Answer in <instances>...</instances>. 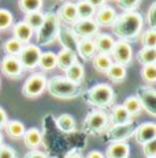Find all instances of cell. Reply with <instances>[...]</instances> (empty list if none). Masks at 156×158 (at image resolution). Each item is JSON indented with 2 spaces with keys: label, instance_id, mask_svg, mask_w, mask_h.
Listing matches in <instances>:
<instances>
[{
  "label": "cell",
  "instance_id": "obj_38",
  "mask_svg": "<svg viewBox=\"0 0 156 158\" xmlns=\"http://www.w3.org/2000/svg\"><path fill=\"white\" fill-rule=\"evenodd\" d=\"M142 0H117L119 8L122 11L127 12V11H136L138 7H140Z\"/></svg>",
  "mask_w": 156,
  "mask_h": 158
},
{
  "label": "cell",
  "instance_id": "obj_45",
  "mask_svg": "<svg viewBox=\"0 0 156 158\" xmlns=\"http://www.w3.org/2000/svg\"><path fill=\"white\" fill-rule=\"evenodd\" d=\"M85 2H88L95 10H99L103 6H105V0H85Z\"/></svg>",
  "mask_w": 156,
  "mask_h": 158
},
{
  "label": "cell",
  "instance_id": "obj_7",
  "mask_svg": "<svg viewBox=\"0 0 156 158\" xmlns=\"http://www.w3.org/2000/svg\"><path fill=\"white\" fill-rule=\"evenodd\" d=\"M41 56V49L36 44H26L18 55V60L24 71H32L38 67V60Z\"/></svg>",
  "mask_w": 156,
  "mask_h": 158
},
{
  "label": "cell",
  "instance_id": "obj_16",
  "mask_svg": "<svg viewBox=\"0 0 156 158\" xmlns=\"http://www.w3.org/2000/svg\"><path fill=\"white\" fill-rule=\"evenodd\" d=\"M93 41H95V47H96V52L97 53L109 56L112 48H114V44H115V40L111 35L105 34V33H97L96 37L93 38Z\"/></svg>",
  "mask_w": 156,
  "mask_h": 158
},
{
  "label": "cell",
  "instance_id": "obj_47",
  "mask_svg": "<svg viewBox=\"0 0 156 158\" xmlns=\"http://www.w3.org/2000/svg\"><path fill=\"white\" fill-rule=\"evenodd\" d=\"M3 144V134H2V131H0V146Z\"/></svg>",
  "mask_w": 156,
  "mask_h": 158
},
{
  "label": "cell",
  "instance_id": "obj_20",
  "mask_svg": "<svg viewBox=\"0 0 156 158\" xmlns=\"http://www.w3.org/2000/svg\"><path fill=\"white\" fill-rule=\"evenodd\" d=\"M12 34H14L15 40H18L19 42H22L24 45H26L30 42L34 31H33L24 21H19L18 23H15L14 27H12Z\"/></svg>",
  "mask_w": 156,
  "mask_h": 158
},
{
  "label": "cell",
  "instance_id": "obj_43",
  "mask_svg": "<svg viewBox=\"0 0 156 158\" xmlns=\"http://www.w3.org/2000/svg\"><path fill=\"white\" fill-rule=\"evenodd\" d=\"M65 158H84V156H82V153L78 149H71L65 156Z\"/></svg>",
  "mask_w": 156,
  "mask_h": 158
},
{
  "label": "cell",
  "instance_id": "obj_33",
  "mask_svg": "<svg viewBox=\"0 0 156 158\" xmlns=\"http://www.w3.org/2000/svg\"><path fill=\"white\" fill-rule=\"evenodd\" d=\"M44 12L37 11V12H30V14H25V23L32 29L33 31H37L44 21Z\"/></svg>",
  "mask_w": 156,
  "mask_h": 158
},
{
  "label": "cell",
  "instance_id": "obj_35",
  "mask_svg": "<svg viewBox=\"0 0 156 158\" xmlns=\"http://www.w3.org/2000/svg\"><path fill=\"white\" fill-rule=\"evenodd\" d=\"M142 48H155L156 47V29H148L141 33Z\"/></svg>",
  "mask_w": 156,
  "mask_h": 158
},
{
  "label": "cell",
  "instance_id": "obj_36",
  "mask_svg": "<svg viewBox=\"0 0 156 158\" xmlns=\"http://www.w3.org/2000/svg\"><path fill=\"white\" fill-rule=\"evenodd\" d=\"M141 78L147 83H155L156 82V65L155 64H147L142 65L141 68Z\"/></svg>",
  "mask_w": 156,
  "mask_h": 158
},
{
  "label": "cell",
  "instance_id": "obj_19",
  "mask_svg": "<svg viewBox=\"0 0 156 158\" xmlns=\"http://www.w3.org/2000/svg\"><path fill=\"white\" fill-rule=\"evenodd\" d=\"M77 60V53L71 49L62 48L56 55V67H59L60 70L65 71L66 68H69L71 64H74Z\"/></svg>",
  "mask_w": 156,
  "mask_h": 158
},
{
  "label": "cell",
  "instance_id": "obj_22",
  "mask_svg": "<svg viewBox=\"0 0 156 158\" xmlns=\"http://www.w3.org/2000/svg\"><path fill=\"white\" fill-rule=\"evenodd\" d=\"M22 138H24L25 144L30 150H37L38 146L42 142V135H41V132H40V130H37V128H34V127L26 130Z\"/></svg>",
  "mask_w": 156,
  "mask_h": 158
},
{
  "label": "cell",
  "instance_id": "obj_39",
  "mask_svg": "<svg viewBox=\"0 0 156 158\" xmlns=\"http://www.w3.org/2000/svg\"><path fill=\"white\" fill-rule=\"evenodd\" d=\"M142 153L147 158H156V139L142 144Z\"/></svg>",
  "mask_w": 156,
  "mask_h": 158
},
{
  "label": "cell",
  "instance_id": "obj_8",
  "mask_svg": "<svg viewBox=\"0 0 156 158\" xmlns=\"http://www.w3.org/2000/svg\"><path fill=\"white\" fill-rule=\"evenodd\" d=\"M109 57H111V60H114L115 64H121L123 67L130 65L133 60V49L130 42L122 41V40L115 41L114 48L109 53Z\"/></svg>",
  "mask_w": 156,
  "mask_h": 158
},
{
  "label": "cell",
  "instance_id": "obj_4",
  "mask_svg": "<svg viewBox=\"0 0 156 158\" xmlns=\"http://www.w3.org/2000/svg\"><path fill=\"white\" fill-rule=\"evenodd\" d=\"M47 90L51 95L60 100H71L82 94L81 85H75L67 81L65 77H58V75L47 79Z\"/></svg>",
  "mask_w": 156,
  "mask_h": 158
},
{
  "label": "cell",
  "instance_id": "obj_32",
  "mask_svg": "<svg viewBox=\"0 0 156 158\" xmlns=\"http://www.w3.org/2000/svg\"><path fill=\"white\" fill-rule=\"evenodd\" d=\"M137 60L142 65L155 64L156 61V48H141L137 53Z\"/></svg>",
  "mask_w": 156,
  "mask_h": 158
},
{
  "label": "cell",
  "instance_id": "obj_49",
  "mask_svg": "<svg viewBox=\"0 0 156 158\" xmlns=\"http://www.w3.org/2000/svg\"><path fill=\"white\" fill-rule=\"evenodd\" d=\"M0 85H2V79H0Z\"/></svg>",
  "mask_w": 156,
  "mask_h": 158
},
{
  "label": "cell",
  "instance_id": "obj_41",
  "mask_svg": "<svg viewBox=\"0 0 156 158\" xmlns=\"http://www.w3.org/2000/svg\"><path fill=\"white\" fill-rule=\"evenodd\" d=\"M0 158H16V151L11 146L3 143L0 146Z\"/></svg>",
  "mask_w": 156,
  "mask_h": 158
},
{
  "label": "cell",
  "instance_id": "obj_18",
  "mask_svg": "<svg viewBox=\"0 0 156 158\" xmlns=\"http://www.w3.org/2000/svg\"><path fill=\"white\" fill-rule=\"evenodd\" d=\"M58 18L60 22H65L67 25H73L78 19L77 16V8H75V3L73 2H66L58 10Z\"/></svg>",
  "mask_w": 156,
  "mask_h": 158
},
{
  "label": "cell",
  "instance_id": "obj_1",
  "mask_svg": "<svg viewBox=\"0 0 156 158\" xmlns=\"http://www.w3.org/2000/svg\"><path fill=\"white\" fill-rule=\"evenodd\" d=\"M114 34L118 35L119 40L126 42L134 41L140 37L144 27V18L137 11H127L117 15V19L111 25Z\"/></svg>",
  "mask_w": 156,
  "mask_h": 158
},
{
  "label": "cell",
  "instance_id": "obj_5",
  "mask_svg": "<svg viewBox=\"0 0 156 158\" xmlns=\"http://www.w3.org/2000/svg\"><path fill=\"white\" fill-rule=\"evenodd\" d=\"M109 127V116L103 109L92 110L86 114L82 130L86 135H100Z\"/></svg>",
  "mask_w": 156,
  "mask_h": 158
},
{
  "label": "cell",
  "instance_id": "obj_10",
  "mask_svg": "<svg viewBox=\"0 0 156 158\" xmlns=\"http://www.w3.org/2000/svg\"><path fill=\"white\" fill-rule=\"evenodd\" d=\"M136 130V124L133 121L125 124H117V126H109L105 131L107 139L109 142H126L129 138L133 136Z\"/></svg>",
  "mask_w": 156,
  "mask_h": 158
},
{
  "label": "cell",
  "instance_id": "obj_29",
  "mask_svg": "<svg viewBox=\"0 0 156 158\" xmlns=\"http://www.w3.org/2000/svg\"><path fill=\"white\" fill-rule=\"evenodd\" d=\"M122 106L127 110V113L130 114V117L138 116L142 110L140 101H138V98L136 97V95H129V97L125 100V102L122 104Z\"/></svg>",
  "mask_w": 156,
  "mask_h": 158
},
{
  "label": "cell",
  "instance_id": "obj_34",
  "mask_svg": "<svg viewBox=\"0 0 156 158\" xmlns=\"http://www.w3.org/2000/svg\"><path fill=\"white\" fill-rule=\"evenodd\" d=\"M24 47L25 45L22 44V42H19L18 40H15L14 37L7 40V41L3 44V49H4L6 55L7 56H16V57H18L19 53H21V51Z\"/></svg>",
  "mask_w": 156,
  "mask_h": 158
},
{
  "label": "cell",
  "instance_id": "obj_2",
  "mask_svg": "<svg viewBox=\"0 0 156 158\" xmlns=\"http://www.w3.org/2000/svg\"><path fill=\"white\" fill-rule=\"evenodd\" d=\"M60 21H59L56 12H47L44 15V21L37 31H36V41L37 47H47V45L54 44L59 38L60 34Z\"/></svg>",
  "mask_w": 156,
  "mask_h": 158
},
{
  "label": "cell",
  "instance_id": "obj_30",
  "mask_svg": "<svg viewBox=\"0 0 156 158\" xmlns=\"http://www.w3.org/2000/svg\"><path fill=\"white\" fill-rule=\"evenodd\" d=\"M105 75L108 77L109 81L115 82V83H119V82L125 81V78H126V67H123V65H121V64L112 63Z\"/></svg>",
  "mask_w": 156,
  "mask_h": 158
},
{
  "label": "cell",
  "instance_id": "obj_17",
  "mask_svg": "<svg viewBox=\"0 0 156 158\" xmlns=\"http://www.w3.org/2000/svg\"><path fill=\"white\" fill-rule=\"evenodd\" d=\"M130 146L127 142H111L105 150L107 158H129Z\"/></svg>",
  "mask_w": 156,
  "mask_h": 158
},
{
  "label": "cell",
  "instance_id": "obj_31",
  "mask_svg": "<svg viewBox=\"0 0 156 158\" xmlns=\"http://www.w3.org/2000/svg\"><path fill=\"white\" fill-rule=\"evenodd\" d=\"M18 7L24 14L41 11L42 0H18Z\"/></svg>",
  "mask_w": 156,
  "mask_h": 158
},
{
  "label": "cell",
  "instance_id": "obj_24",
  "mask_svg": "<svg viewBox=\"0 0 156 158\" xmlns=\"http://www.w3.org/2000/svg\"><path fill=\"white\" fill-rule=\"evenodd\" d=\"M56 127L65 134H71L75 131L77 124H75V118L69 113H63L56 118Z\"/></svg>",
  "mask_w": 156,
  "mask_h": 158
},
{
  "label": "cell",
  "instance_id": "obj_9",
  "mask_svg": "<svg viewBox=\"0 0 156 158\" xmlns=\"http://www.w3.org/2000/svg\"><path fill=\"white\" fill-rule=\"evenodd\" d=\"M73 35L77 40L81 38H95L99 33V26L95 22V19H77L71 25Z\"/></svg>",
  "mask_w": 156,
  "mask_h": 158
},
{
  "label": "cell",
  "instance_id": "obj_37",
  "mask_svg": "<svg viewBox=\"0 0 156 158\" xmlns=\"http://www.w3.org/2000/svg\"><path fill=\"white\" fill-rule=\"evenodd\" d=\"M14 16L6 8H0V30H7L8 27L12 26Z\"/></svg>",
  "mask_w": 156,
  "mask_h": 158
},
{
  "label": "cell",
  "instance_id": "obj_50",
  "mask_svg": "<svg viewBox=\"0 0 156 158\" xmlns=\"http://www.w3.org/2000/svg\"><path fill=\"white\" fill-rule=\"evenodd\" d=\"M73 2H78V0H73Z\"/></svg>",
  "mask_w": 156,
  "mask_h": 158
},
{
  "label": "cell",
  "instance_id": "obj_27",
  "mask_svg": "<svg viewBox=\"0 0 156 158\" xmlns=\"http://www.w3.org/2000/svg\"><path fill=\"white\" fill-rule=\"evenodd\" d=\"M75 8H77L78 19H92L96 14V10L85 0H78L75 3Z\"/></svg>",
  "mask_w": 156,
  "mask_h": 158
},
{
  "label": "cell",
  "instance_id": "obj_40",
  "mask_svg": "<svg viewBox=\"0 0 156 158\" xmlns=\"http://www.w3.org/2000/svg\"><path fill=\"white\" fill-rule=\"evenodd\" d=\"M147 22L149 25V29H155L156 27V2L152 3L151 7H149V10H148Z\"/></svg>",
  "mask_w": 156,
  "mask_h": 158
},
{
  "label": "cell",
  "instance_id": "obj_15",
  "mask_svg": "<svg viewBox=\"0 0 156 158\" xmlns=\"http://www.w3.org/2000/svg\"><path fill=\"white\" fill-rule=\"evenodd\" d=\"M75 53L82 60H91L96 55V47L93 38H81L77 40L75 44Z\"/></svg>",
  "mask_w": 156,
  "mask_h": 158
},
{
  "label": "cell",
  "instance_id": "obj_11",
  "mask_svg": "<svg viewBox=\"0 0 156 158\" xmlns=\"http://www.w3.org/2000/svg\"><path fill=\"white\" fill-rule=\"evenodd\" d=\"M136 97L138 98L141 108L151 114L152 117L156 116V90L152 86H141L137 89Z\"/></svg>",
  "mask_w": 156,
  "mask_h": 158
},
{
  "label": "cell",
  "instance_id": "obj_23",
  "mask_svg": "<svg viewBox=\"0 0 156 158\" xmlns=\"http://www.w3.org/2000/svg\"><path fill=\"white\" fill-rule=\"evenodd\" d=\"M131 121L130 114L122 105H115L112 106L111 116H109V126H117V124H125Z\"/></svg>",
  "mask_w": 156,
  "mask_h": 158
},
{
  "label": "cell",
  "instance_id": "obj_28",
  "mask_svg": "<svg viewBox=\"0 0 156 158\" xmlns=\"http://www.w3.org/2000/svg\"><path fill=\"white\" fill-rule=\"evenodd\" d=\"M38 67L42 71H52L54 68H56V53H54V52H41Z\"/></svg>",
  "mask_w": 156,
  "mask_h": 158
},
{
  "label": "cell",
  "instance_id": "obj_48",
  "mask_svg": "<svg viewBox=\"0 0 156 158\" xmlns=\"http://www.w3.org/2000/svg\"><path fill=\"white\" fill-rule=\"evenodd\" d=\"M105 2H112V0H105ZM115 2H117V0H115Z\"/></svg>",
  "mask_w": 156,
  "mask_h": 158
},
{
  "label": "cell",
  "instance_id": "obj_14",
  "mask_svg": "<svg viewBox=\"0 0 156 158\" xmlns=\"http://www.w3.org/2000/svg\"><path fill=\"white\" fill-rule=\"evenodd\" d=\"M95 22L97 23L99 27H108L114 23V21L117 19V11L111 7V6H103L99 10H96L95 14Z\"/></svg>",
  "mask_w": 156,
  "mask_h": 158
},
{
  "label": "cell",
  "instance_id": "obj_13",
  "mask_svg": "<svg viewBox=\"0 0 156 158\" xmlns=\"http://www.w3.org/2000/svg\"><path fill=\"white\" fill-rule=\"evenodd\" d=\"M133 136H134L136 142L140 144L155 140L156 139V124L152 123V121L140 124L138 127H136Z\"/></svg>",
  "mask_w": 156,
  "mask_h": 158
},
{
  "label": "cell",
  "instance_id": "obj_21",
  "mask_svg": "<svg viewBox=\"0 0 156 158\" xmlns=\"http://www.w3.org/2000/svg\"><path fill=\"white\" fill-rule=\"evenodd\" d=\"M65 78L75 85H81L85 78V68L79 61H75L69 68L65 70Z\"/></svg>",
  "mask_w": 156,
  "mask_h": 158
},
{
  "label": "cell",
  "instance_id": "obj_42",
  "mask_svg": "<svg viewBox=\"0 0 156 158\" xmlns=\"http://www.w3.org/2000/svg\"><path fill=\"white\" fill-rule=\"evenodd\" d=\"M25 158H48L47 154H44L42 151L38 150H30L25 154Z\"/></svg>",
  "mask_w": 156,
  "mask_h": 158
},
{
  "label": "cell",
  "instance_id": "obj_46",
  "mask_svg": "<svg viewBox=\"0 0 156 158\" xmlns=\"http://www.w3.org/2000/svg\"><path fill=\"white\" fill-rule=\"evenodd\" d=\"M85 158H105V156L99 150H92V151H89V153L86 154Z\"/></svg>",
  "mask_w": 156,
  "mask_h": 158
},
{
  "label": "cell",
  "instance_id": "obj_12",
  "mask_svg": "<svg viewBox=\"0 0 156 158\" xmlns=\"http://www.w3.org/2000/svg\"><path fill=\"white\" fill-rule=\"evenodd\" d=\"M0 70L10 79H19L25 72L16 56H4L0 61Z\"/></svg>",
  "mask_w": 156,
  "mask_h": 158
},
{
  "label": "cell",
  "instance_id": "obj_3",
  "mask_svg": "<svg viewBox=\"0 0 156 158\" xmlns=\"http://www.w3.org/2000/svg\"><path fill=\"white\" fill-rule=\"evenodd\" d=\"M115 91L108 83H97L85 93V101L88 105L97 109L111 108L115 102Z\"/></svg>",
  "mask_w": 156,
  "mask_h": 158
},
{
  "label": "cell",
  "instance_id": "obj_26",
  "mask_svg": "<svg viewBox=\"0 0 156 158\" xmlns=\"http://www.w3.org/2000/svg\"><path fill=\"white\" fill-rule=\"evenodd\" d=\"M92 63H93V67L97 72L107 74V71L109 70V67H111V64H112V60L108 55L96 53L93 57H92Z\"/></svg>",
  "mask_w": 156,
  "mask_h": 158
},
{
  "label": "cell",
  "instance_id": "obj_44",
  "mask_svg": "<svg viewBox=\"0 0 156 158\" xmlns=\"http://www.w3.org/2000/svg\"><path fill=\"white\" fill-rule=\"evenodd\" d=\"M8 121V117H7V113H6V110L3 109L2 106H0V130L2 128H4L6 123Z\"/></svg>",
  "mask_w": 156,
  "mask_h": 158
},
{
  "label": "cell",
  "instance_id": "obj_6",
  "mask_svg": "<svg viewBox=\"0 0 156 158\" xmlns=\"http://www.w3.org/2000/svg\"><path fill=\"white\" fill-rule=\"evenodd\" d=\"M47 89V78L41 72H34L26 79L24 87H22V94L26 98H37L40 97Z\"/></svg>",
  "mask_w": 156,
  "mask_h": 158
},
{
  "label": "cell",
  "instance_id": "obj_25",
  "mask_svg": "<svg viewBox=\"0 0 156 158\" xmlns=\"http://www.w3.org/2000/svg\"><path fill=\"white\" fill-rule=\"evenodd\" d=\"M4 130L11 139H21L25 134V126L19 120H8L4 126Z\"/></svg>",
  "mask_w": 156,
  "mask_h": 158
}]
</instances>
